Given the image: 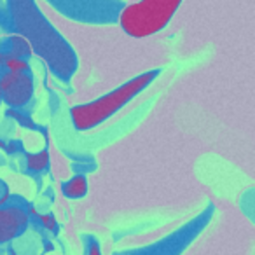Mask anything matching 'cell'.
<instances>
[{"label":"cell","instance_id":"obj_1","mask_svg":"<svg viewBox=\"0 0 255 255\" xmlns=\"http://www.w3.org/2000/svg\"><path fill=\"white\" fill-rule=\"evenodd\" d=\"M5 7L14 33L28 40L32 53L47 65L54 77L63 82L70 81L79 68V58L70 42L40 11L37 0H5Z\"/></svg>","mask_w":255,"mask_h":255},{"label":"cell","instance_id":"obj_2","mask_svg":"<svg viewBox=\"0 0 255 255\" xmlns=\"http://www.w3.org/2000/svg\"><path fill=\"white\" fill-rule=\"evenodd\" d=\"M157 75H159V70L143 72V74L136 75L131 81L124 82L123 86L112 89L110 93L93 100V102L72 107L70 117L74 126L79 131H89L93 128L100 126L102 123L109 121L114 114L119 112L123 107H126L135 96H138L143 89L149 88Z\"/></svg>","mask_w":255,"mask_h":255},{"label":"cell","instance_id":"obj_3","mask_svg":"<svg viewBox=\"0 0 255 255\" xmlns=\"http://www.w3.org/2000/svg\"><path fill=\"white\" fill-rule=\"evenodd\" d=\"M184 0H140L124 5L117 23L135 39L150 37L168 26Z\"/></svg>","mask_w":255,"mask_h":255},{"label":"cell","instance_id":"obj_4","mask_svg":"<svg viewBox=\"0 0 255 255\" xmlns=\"http://www.w3.org/2000/svg\"><path fill=\"white\" fill-rule=\"evenodd\" d=\"M67 19L82 25H112L117 23L124 0H44Z\"/></svg>","mask_w":255,"mask_h":255},{"label":"cell","instance_id":"obj_5","mask_svg":"<svg viewBox=\"0 0 255 255\" xmlns=\"http://www.w3.org/2000/svg\"><path fill=\"white\" fill-rule=\"evenodd\" d=\"M33 208L21 196H9L0 205V245L16 241L26 233Z\"/></svg>","mask_w":255,"mask_h":255},{"label":"cell","instance_id":"obj_6","mask_svg":"<svg viewBox=\"0 0 255 255\" xmlns=\"http://www.w3.org/2000/svg\"><path fill=\"white\" fill-rule=\"evenodd\" d=\"M33 77L30 72H9L0 74V102L9 109H25L33 98Z\"/></svg>","mask_w":255,"mask_h":255},{"label":"cell","instance_id":"obj_7","mask_svg":"<svg viewBox=\"0 0 255 255\" xmlns=\"http://www.w3.org/2000/svg\"><path fill=\"white\" fill-rule=\"evenodd\" d=\"M30 56H32V47L28 40L19 33H7L0 39V65L11 58L30 60Z\"/></svg>","mask_w":255,"mask_h":255},{"label":"cell","instance_id":"obj_8","mask_svg":"<svg viewBox=\"0 0 255 255\" xmlns=\"http://www.w3.org/2000/svg\"><path fill=\"white\" fill-rule=\"evenodd\" d=\"M61 192L68 199H81L88 194V178L84 175H75L61 184Z\"/></svg>","mask_w":255,"mask_h":255},{"label":"cell","instance_id":"obj_9","mask_svg":"<svg viewBox=\"0 0 255 255\" xmlns=\"http://www.w3.org/2000/svg\"><path fill=\"white\" fill-rule=\"evenodd\" d=\"M49 152L46 149L40 152L26 154V170L30 173H44L49 168Z\"/></svg>","mask_w":255,"mask_h":255},{"label":"cell","instance_id":"obj_10","mask_svg":"<svg viewBox=\"0 0 255 255\" xmlns=\"http://www.w3.org/2000/svg\"><path fill=\"white\" fill-rule=\"evenodd\" d=\"M2 68L9 72H30L28 60H19V58H11L2 63Z\"/></svg>","mask_w":255,"mask_h":255},{"label":"cell","instance_id":"obj_11","mask_svg":"<svg viewBox=\"0 0 255 255\" xmlns=\"http://www.w3.org/2000/svg\"><path fill=\"white\" fill-rule=\"evenodd\" d=\"M0 28L7 33H14V26H12V19L9 14L7 7L4 4H0Z\"/></svg>","mask_w":255,"mask_h":255},{"label":"cell","instance_id":"obj_12","mask_svg":"<svg viewBox=\"0 0 255 255\" xmlns=\"http://www.w3.org/2000/svg\"><path fill=\"white\" fill-rule=\"evenodd\" d=\"M2 149H5L7 154H18V152H25L23 149V142L21 140H9V142H4V145H0Z\"/></svg>","mask_w":255,"mask_h":255},{"label":"cell","instance_id":"obj_13","mask_svg":"<svg viewBox=\"0 0 255 255\" xmlns=\"http://www.w3.org/2000/svg\"><path fill=\"white\" fill-rule=\"evenodd\" d=\"M40 222H42V226L46 227V229H49V231H53V233H56V229H58V222H56V219H54L51 213H47V215H40Z\"/></svg>","mask_w":255,"mask_h":255},{"label":"cell","instance_id":"obj_14","mask_svg":"<svg viewBox=\"0 0 255 255\" xmlns=\"http://www.w3.org/2000/svg\"><path fill=\"white\" fill-rule=\"evenodd\" d=\"M89 241L91 243L88 245V255H102V248H100L98 241L93 240V238H89Z\"/></svg>","mask_w":255,"mask_h":255},{"label":"cell","instance_id":"obj_15","mask_svg":"<svg viewBox=\"0 0 255 255\" xmlns=\"http://www.w3.org/2000/svg\"><path fill=\"white\" fill-rule=\"evenodd\" d=\"M9 187H7V184H5L4 180H0V205L5 201V199L9 198Z\"/></svg>","mask_w":255,"mask_h":255},{"label":"cell","instance_id":"obj_16","mask_svg":"<svg viewBox=\"0 0 255 255\" xmlns=\"http://www.w3.org/2000/svg\"><path fill=\"white\" fill-rule=\"evenodd\" d=\"M2 72H4V68H2V65H0V74H2Z\"/></svg>","mask_w":255,"mask_h":255},{"label":"cell","instance_id":"obj_17","mask_svg":"<svg viewBox=\"0 0 255 255\" xmlns=\"http://www.w3.org/2000/svg\"><path fill=\"white\" fill-rule=\"evenodd\" d=\"M0 103H2V102H0Z\"/></svg>","mask_w":255,"mask_h":255}]
</instances>
